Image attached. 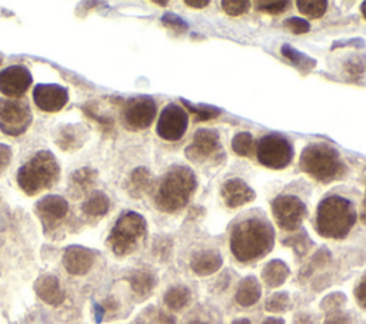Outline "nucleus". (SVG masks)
<instances>
[{"label":"nucleus","instance_id":"obj_1","mask_svg":"<svg viewBox=\"0 0 366 324\" xmlns=\"http://www.w3.org/2000/svg\"><path fill=\"white\" fill-rule=\"evenodd\" d=\"M275 243L272 226L257 218H249L236 225L230 234V251L241 263H249L266 256Z\"/></svg>","mask_w":366,"mask_h":324},{"label":"nucleus","instance_id":"obj_2","mask_svg":"<svg viewBox=\"0 0 366 324\" xmlns=\"http://www.w3.org/2000/svg\"><path fill=\"white\" fill-rule=\"evenodd\" d=\"M198 186L195 173L185 166H174L162 178L155 204L163 213H176L186 207Z\"/></svg>","mask_w":366,"mask_h":324},{"label":"nucleus","instance_id":"obj_3","mask_svg":"<svg viewBox=\"0 0 366 324\" xmlns=\"http://www.w3.org/2000/svg\"><path fill=\"white\" fill-rule=\"evenodd\" d=\"M358 219L351 200L332 194L325 198L316 210V231L327 239H345Z\"/></svg>","mask_w":366,"mask_h":324},{"label":"nucleus","instance_id":"obj_4","mask_svg":"<svg viewBox=\"0 0 366 324\" xmlns=\"http://www.w3.org/2000/svg\"><path fill=\"white\" fill-rule=\"evenodd\" d=\"M60 178V166L49 150H40L17 170V184L28 196L51 189Z\"/></svg>","mask_w":366,"mask_h":324},{"label":"nucleus","instance_id":"obj_5","mask_svg":"<svg viewBox=\"0 0 366 324\" xmlns=\"http://www.w3.org/2000/svg\"><path fill=\"white\" fill-rule=\"evenodd\" d=\"M299 166L306 175L320 183L340 180L347 173V166L342 162L338 150L325 143L306 146L300 155Z\"/></svg>","mask_w":366,"mask_h":324},{"label":"nucleus","instance_id":"obj_6","mask_svg":"<svg viewBox=\"0 0 366 324\" xmlns=\"http://www.w3.org/2000/svg\"><path fill=\"white\" fill-rule=\"evenodd\" d=\"M146 234V220L136 211H125L112 229L109 243L112 251L118 256L132 253Z\"/></svg>","mask_w":366,"mask_h":324},{"label":"nucleus","instance_id":"obj_7","mask_svg":"<svg viewBox=\"0 0 366 324\" xmlns=\"http://www.w3.org/2000/svg\"><path fill=\"white\" fill-rule=\"evenodd\" d=\"M256 156L265 167L281 170L291 164L293 159V147L286 137L277 133H269L257 142Z\"/></svg>","mask_w":366,"mask_h":324},{"label":"nucleus","instance_id":"obj_8","mask_svg":"<svg viewBox=\"0 0 366 324\" xmlns=\"http://www.w3.org/2000/svg\"><path fill=\"white\" fill-rule=\"evenodd\" d=\"M32 123V111L25 99H0V131L8 136L24 135Z\"/></svg>","mask_w":366,"mask_h":324},{"label":"nucleus","instance_id":"obj_9","mask_svg":"<svg viewBox=\"0 0 366 324\" xmlns=\"http://www.w3.org/2000/svg\"><path fill=\"white\" fill-rule=\"evenodd\" d=\"M186 158L193 163H206L218 159L221 163L225 159V150L221 147L219 133L212 128H201L193 136L192 143L185 150Z\"/></svg>","mask_w":366,"mask_h":324},{"label":"nucleus","instance_id":"obj_10","mask_svg":"<svg viewBox=\"0 0 366 324\" xmlns=\"http://www.w3.org/2000/svg\"><path fill=\"white\" fill-rule=\"evenodd\" d=\"M158 113L156 102L150 96H138L123 102L122 117L131 131H145L154 123Z\"/></svg>","mask_w":366,"mask_h":324},{"label":"nucleus","instance_id":"obj_11","mask_svg":"<svg viewBox=\"0 0 366 324\" xmlns=\"http://www.w3.org/2000/svg\"><path fill=\"white\" fill-rule=\"evenodd\" d=\"M272 213L279 227L286 231H295L305 219L306 206L292 194H282L272 202Z\"/></svg>","mask_w":366,"mask_h":324},{"label":"nucleus","instance_id":"obj_12","mask_svg":"<svg viewBox=\"0 0 366 324\" xmlns=\"http://www.w3.org/2000/svg\"><path fill=\"white\" fill-rule=\"evenodd\" d=\"M187 124H189L187 112L182 106L170 103L165 107L159 116L156 133L163 140L178 142L185 136L187 131Z\"/></svg>","mask_w":366,"mask_h":324},{"label":"nucleus","instance_id":"obj_13","mask_svg":"<svg viewBox=\"0 0 366 324\" xmlns=\"http://www.w3.org/2000/svg\"><path fill=\"white\" fill-rule=\"evenodd\" d=\"M32 86V75L25 66H9L0 72V93L9 99H20Z\"/></svg>","mask_w":366,"mask_h":324},{"label":"nucleus","instance_id":"obj_14","mask_svg":"<svg viewBox=\"0 0 366 324\" xmlns=\"http://www.w3.org/2000/svg\"><path fill=\"white\" fill-rule=\"evenodd\" d=\"M33 100L42 112L56 113L69 102V92L60 84H36Z\"/></svg>","mask_w":366,"mask_h":324},{"label":"nucleus","instance_id":"obj_15","mask_svg":"<svg viewBox=\"0 0 366 324\" xmlns=\"http://www.w3.org/2000/svg\"><path fill=\"white\" fill-rule=\"evenodd\" d=\"M35 211L45 229H53L68 216L69 203L64 198L57 196V194H49V196L42 198L36 203Z\"/></svg>","mask_w":366,"mask_h":324},{"label":"nucleus","instance_id":"obj_16","mask_svg":"<svg viewBox=\"0 0 366 324\" xmlns=\"http://www.w3.org/2000/svg\"><path fill=\"white\" fill-rule=\"evenodd\" d=\"M221 196L229 209H238L255 200V190L242 179H229L221 189Z\"/></svg>","mask_w":366,"mask_h":324},{"label":"nucleus","instance_id":"obj_17","mask_svg":"<svg viewBox=\"0 0 366 324\" xmlns=\"http://www.w3.org/2000/svg\"><path fill=\"white\" fill-rule=\"evenodd\" d=\"M95 263V253L82 246H71L64 250L63 266L73 276H83L88 273Z\"/></svg>","mask_w":366,"mask_h":324},{"label":"nucleus","instance_id":"obj_18","mask_svg":"<svg viewBox=\"0 0 366 324\" xmlns=\"http://www.w3.org/2000/svg\"><path fill=\"white\" fill-rule=\"evenodd\" d=\"M86 139H88V131L80 123L63 124L57 127L55 133V142L63 152H75L84 144Z\"/></svg>","mask_w":366,"mask_h":324},{"label":"nucleus","instance_id":"obj_19","mask_svg":"<svg viewBox=\"0 0 366 324\" xmlns=\"http://www.w3.org/2000/svg\"><path fill=\"white\" fill-rule=\"evenodd\" d=\"M35 290L37 296L51 306H59L64 300V292L60 286L59 278L55 276L39 277L37 282L35 283Z\"/></svg>","mask_w":366,"mask_h":324},{"label":"nucleus","instance_id":"obj_20","mask_svg":"<svg viewBox=\"0 0 366 324\" xmlns=\"http://www.w3.org/2000/svg\"><path fill=\"white\" fill-rule=\"evenodd\" d=\"M154 184L155 179L152 173H150L149 169L140 166L131 173V176H129L126 183V190L134 199H140L154 189Z\"/></svg>","mask_w":366,"mask_h":324},{"label":"nucleus","instance_id":"obj_21","mask_svg":"<svg viewBox=\"0 0 366 324\" xmlns=\"http://www.w3.org/2000/svg\"><path fill=\"white\" fill-rule=\"evenodd\" d=\"M223 265L222 256L214 250H203L196 253L190 260V269L198 276H210L217 273Z\"/></svg>","mask_w":366,"mask_h":324},{"label":"nucleus","instance_id":"obj_22","mask_svg":"<svg viewBox=\"0 0 366 324\" xmlns=\"http://www.w3.org/2000/svg\"><path fill=\"white\" fill-rule=\"evenodd\" d=\"M98 182V171L92 167H80L72 173L71 189L76 196H83L86 193H92Z\"/></svg>","mask_w":366,"mask_h":324},{"label":"nucleus","instance_id":"obj_23","mask_svg":"<svg viewBox=\"0 0 366 324\" xmlns=\"http://www.w3.org/2000/svg\"><path fill=\"white\" fill-rule=\"evenodd\" d=\"M262 296V289L259 282H257V278L253 276H249L246 278H244L238 290H236V303L242 307H250L253 305H256L257 301H259Z\"/></svg>","mask_w":366,"mask_h":324},{"label":"nucleus","instance_id":"obj_24","mask_svg":"<svg viewBox=\"0 0 366 324\" xmlns=\"http://www.w3.org/2000/svg\"><path fill=\"white\" fill-rule=\"evenodd\" d=\"M111 207V200L103 191L93 190L82 203V211L89 218H102Z\"/></svg>","mask_w":366,"mask_h":324},{"label":"nucleus","instance_id":"obj_25","mask_svg":"<svg viewBox=\"0 0 366 324\" xmlns=\"http://www.w3.org/2000/svg\"><path fill=\"white\" fill-rule=\"evenodd\" d=\"M289 274H291V270L288 265L282 260H272L262 270L264 282L269 287H273V289L281 287L288 280Z\"/></svg>","mask_w":366,"mask_h":324},{"label":"nucleus","instance_id":"obj_26","mask_svg":"<svg viewBox=\"0 0 366 324\" xmlns=\"http://www.w3.org/2000/svg\"><path fill=\"white\" fill-rule=\"evenodd\" d=\"M190 297V290L186 286H175L166 292L163 301L169 310L181 312L189 305Z\"/></svg>","mask_w":366,"mask_h":324},{"label":"nucleus","instance_id":"obj_27","mask_svg":"<svg viewBox=\"0 0 366 324\" xmlns=\"http://www.w3.org/2000/svg\"><path fill=\"white\" fill-rule=\"evenodd\" d=\"M129 283H131L132 290L138 296L145 297L154 290V287L156 285V278L154 277V274H150L149 271L138 270V271H134L131 276H129Z\"/></svg>","mask_w":366,"mask_h":324},{"label":"nucleus","instance_id":"obj_28","mask_svg":"<svg viewBox=\"0 0 366 324\" xmlns=\"http://www.w3.org/2000/svg\"><path fill=\"white\" fill-rule=\"evenodd\" d=\"M281 53L291 61L293 63V66L298 68L300 72H309L312 70L318 61L315 59H312L311 56L302 53V52H299L298 49L292 48L291 45H284L282 49H281Z\"/></svg>","mask_w":366,"mask_h":324},{"label":"nucleus","instance_id":"obj_29","mask_svg":"<svg viewBox=\"0 0 366 324\" xmlns=\"http://www.w3.org/2000/svg\"><path fill=\"white\" fill-rule=\"evenodd\" d=\"M182 104L186 107V109L196 116V122H208L213 120L222 115V111L219 107L214 106H208V104H193L185 99L181 100Z\"/></svg>","mask_w":366,"mask_h":324},{"label":"nucleus","instance_id":"obj_30","mask_svg":"<svg viewBox=\"0 0 366 324\" xmlns=\"http://www.w3.org/2000/svg\"><path fill=\"white\" fill-rule=\"evenodd\" d=\"M299 12L309 19H320L328 10L327 0H298Z\"/></svg>","mask_w":366,"mask_h":324},{"label":"nucleus","instance_id":"obj_31","mask_svg":"<svg viewBox=\"0 0 366 324\" xmlns=\"http://www.w3.org/2000/svg\"><path fill=\"white\" fill-rule=\"evenodd\" d=\"M253 147H255V139L249 132H241L238 135H235V137L232 139V150L241 158L250 156Z\"/></svg>","mask_w":366,"mask_h":324},{"label":"nucleus","instance_id":"obj_32","mask_svg":"<svg viewBox=\"0 0 366 324\" xmlns=\"http://www.w3.org/2000/svg\"><path fill=\"white\" fill-rule=\"evenodd\" d=\"M291 306V298L289 294L286 292H279L272 294L268 300H266V305L265 309L269 313H284L289 309Z\"/></svg>","mask_w":366,"mask_h":324},{"label":"nucleus","instance_id":"obj_33","mask_svg":"<svg viewBox=\"0 0 366 324\" xmlns=\"http://www.w3.org/2000/svg\"><path fill=\"white\" fill-rule=\"evenodd\" d=\"M343 69L347 75L356 79L360 77L366 70V55H352L349 56L345 63H343Z\"/></svg>","mask_w":366,"mask_h":324},{"label":"nucleus","instance_id":"obj_34","mask_svg":"<svg viewBox=\"0 0 366 324\" xmlns=\"http://www.w3.org/2000/svg\"><path fill=\"white\" fill-rule=\"evenodd\" d=\"M291 3L286 0H269V2H256V10L266 15H282L289 9Z\"/></svg>","mask_w":366,"mask_h":324},{"label":"nucleus","instance_id":"obj_35","mask_svg":"<svg viewBox=\"0 0 366 324\" xmlns=\"http://www.w3.org/2000/svg\"><path fill=\"white\" fill-rule=\"evenodd\" d=\"M285 245L293 247V250L298 253V256H305L308 250L312 246V242L305 231H300L296 236H292L291 239L285 240Z\"/></svg>","mask_w":366,"mask_h":324},{"label":"nucleus","instance_id":"obj_36","mask_svg":"<svg viewBox=\"0 0 366 324\" xmlns=\"http://www.w3.org/2000/svg\"><path fill=\"white\" fill-rule=\"evenodd\" d=\"M222 9L232 17H238L249 12L250 2L248 0H223Z\"/></svg>","mask_w":366,"mask_h":324},{"label":"nucleus","instance_id":"obj_37","mask_svg":"<svg viewBox=\"0 0 366 324\" xmlns=\"http://www.w3.org/2000/svg\"><path fill=\"white\" fill-rule=\"evenodd\" d=\"M161 20H162V25L165 28L176 32L178 35H182V33L187 32V29H189V25L186 23V21L175 13H165Z\"/></svg>","mask_w":366,"mask_h":324},{"label":"nucleus","instance_id":"obj_38","mask_svg":"<svg viewBox=\"0 0 366 324\" xmlns=\"http://www.w3.org/2000/svg\"><path fill=\"white\" fill-rule=\"evenodd\" d=\"M329 262H331V253H329V250L322 249V250H319L315 254V257L312 258V262L305 267V270H302V274H300V276L305 274L308 277V276H311L313 273V270L327 266Z\"/></svg>","mask_w":366,"mask_h":324},{"label":"nucleus","instance_id":"obj_39","mask_svg":"<svg viewBox=\"0 0 366 324\" xmlns=\"http://www.w3.org/2000/svg\"><path fill=\"white\" fill-rule=\"evenodd\" d=\"M345 301H347V296L343 293H332L322 300L320 307L322 310H327L328 313H331L339 310L343 305H345Z\"/></svg>","mask_w":366,"mask_h":324},{"label":"nucleus","instance_id":"obj_40","mask_svg":"<svg viewBox=\"0 0 366 324\" xmlns=\"http://www.w3.org/2000/svg\"><path fill=\"white\" fill-rule=\"evenodd\" d=\"M284 26L293 35H305L311 30L309 21L302 17H289L284 21Z\"/></svg>","mask_w":366,"mask_h":324},{"label":"nucleus","instance_id":"obj_41","mask_svg":"<svg viewBox=\"0 0 366 324\" xmlns=\"http://www.w3.org/2000/svg\"><path fill=\"white\" fill-rule=\"evenodd\" d=\"M366 46V41L362 37H352L347 40H336L332 45V50L340 49V48H355V49H363Z\"/></svg>","mask_w":366,"mask_h":324},{"label":"nucleus","instance_id":"obj_42","mask_svg":"<svg viewBox=\"0 0 366 324\" xmlns=\"http://www.w3.org/2000/svg\"><path fill=\"white\" fill-rule=\"evenodd\" d=\"M324 324H352V320H351L349 314L343 313L340 310H336V312L328 313Z\"/></svg>","mask_w":366,"mask_h":324},{"label":"nucleus","instance_id":"obj_43","mask_svg":"<svg viewBox=\"0 0 366 324\" xmlns=\"http://www.w3.org/2000/svg\"><path fill=\"white\" fill-rule=\"evenodd\" d=\"M355 297H356L358 305L366 310V274L360 278V282L358 283L355 289Z\"/></svg>","mask_w":366,"mask_h":324},{"label":"nucleus","instance_id":"obj_44","mask_svg":"<svg viewBox=\"0 0 366 324\" xmlns=\"http://www.w3.org/2000/svg\"><path fill=\"white\" fill-rule=\"evenodd\" d=\"M12 162V149L8 144L0 143V169H5Z\"/></svg>","mask_w":366,"mask_h":324},{"label":"nucleus","instance_id":"obj_45","mask_svg":"<svg viewBox=\"0 0 366 324\" xmlns=\"http://www.w3.org/2000/svg\"><path fill=\"white\" fill-rule=\"evenodd\" d=\"M185 5L189 8H193V9H203L209 5V2L208 0H186Z\"/></svg>","mask_w":366,"mask_h":324},{"label":"nucleus","instance_id":"obj_46","mask_svg":"<svg viewBox=\"0 0 366 324\" xmlns=\"http://www.w3.org/2000/svg\"><path fill=\"white\" fill-rule=\"evenodd\" d=\"M295 324H313V320L308 313H298L295 317Z\"/></svg>","mask_w":366,"mask_h":324},{"label":"nucleus","instance_id":"obj_47","mask_svg":"<svg viewBox=\"0 0 366 324\" xmlns=\"http://www.w3.org/2000/svg\"><path fill=\"white\" fill-rule=\"evenodd\" d=\"M175 317L169 313H161L159 314V324H175Z\"/></svg>","mask_w":366,"mask_h":324},{"label":"nucleus","instance_id":"obj_48","mask_svg":"<svg viewBox=\"0 0 366 324\" xmlns=\"http://www.w3.org/2000/svg\"><path fill=\"white\" fill-rule=\"evenodd\" d=\"M116 301H113L112 298H107L106 301H104V305H103V310L106 309V310H109V312H113V310H116Z\"/></svg>","mask_w":366,"mask_h":324},{"label":"nucleus","instance_id":"obj_49","mask_svg":"<svg viewBox=\"0 0 366 324\" xmlns=\"http://www.w3.org/2000/svg\"><path fill=\"white\" fill-rule=\"evenodd\" d=\"M360 220H362L363 223H366V193H365L363 203H362V210H360Z\"/></svg>","mask_w":366,"mask_h":324},{"label":"nucleus","instance_id":"obj_50","mask_svg":"<svg viewBox=\"0 0 366 324\" xmlns=\"http://www.w3.org/2000/svg\"><path fill=\"white\" fill-rule=\"evenodd\" d=\"M262 324H285V321L282 318H275V317H271V318H266Z\"/></svg>","mask_w":366,"mask_h":324},{"label":"nucleus","instance_id":"obj_51","mask_svg":"<svg viewBox=\"0 0 366 324\" xmlns=\"http://www.w3.org/2000/svg\"><path fill=\"white\" fill-rule=\"evenodd\" d=\"M233 324H250V321H249V320H246V318H241V320H236V321H233Z\"/></svg>","mask_w":366,"mask_h":324},{"label":"nucleus","instance_id":"obj_52","mask_svg":"<svg viewBox=\"0 0 366 324\" xmlns=\"http://www.w3.org/2000/svg\"><path fill=\"white\" fill-rule=\"evenodd\" d=\"M360 12H362L363 17L366 19V2H362V5H360Z\"/></svg>","mask_w":366,"mask_h":324},{"label":"nucleus","instance_id":"obj_53","mask_svg":"<svg viewBox=\"0 0 366 324\" xmlns=\"http://www.w3.org/2000/svg\"><path fill=\"white\" fill-rule=\"evenodd\" d=\"M155 3H156V5H159V6H167V2H159V0H156Z\"/></svg>","mask_w":366,"mask_h":324},{"label":"nucleus","instance_id":"obj_54","mask_svg":"<svg viewBox=\"0 0 366 324\" xmlns=\"http://www.w3.org/2000/svg\"><path fill=\"white\" fill-rule=\"evenodd\" d=\"M189 324H206V323H203V321H198V320H196V321H190Z\"/></svg>","mask_w":366,"mask_h":324},{"label":"nucleus","instance_id":"obj_55","mask_svg":"<svg viewBox=\"0 0 366 324\" xmlns=\"http://www.w3.org/2000/svg\"><path fill=\"white\" fill-rule=\"evenodd\" d=\"M0 64H2V57H0Z\"/></svg>","mask_w":366,"mask_h":324}]
</instances>
